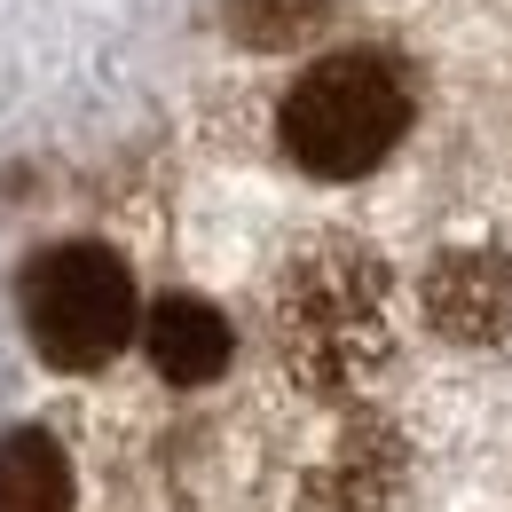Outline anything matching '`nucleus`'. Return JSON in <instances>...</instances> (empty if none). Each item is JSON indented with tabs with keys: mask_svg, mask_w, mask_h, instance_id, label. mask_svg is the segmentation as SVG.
Listing matches in <instances>:
<instances>
[{
	"mask_svg": "<svg viewBox=\"0 0 512 512\" xmlns=\"http://www.w3.org/2000/svg\"><path fill=\"white\" fill-rule=\"evenodd\" d=\"M134 339H142L150 371L166 386H213L229 363H237V331H229V316H221L205 292H166V300H150Z\"/></svg>",
	"mask_w": 512,
	"mask_h": 512,
	"instance_id": "6",
	"label": "nucleus"
},
{
	"mask_svg": "<svg viewBox=\"0 0 512 512\" xmlns=\"http://www.w3.org/2000/svg\"><path fill=\"white\" fill-rule=\"evenodd\" d=\"M418 316L434 339L465 355H512V253L497 245H449L418 276Z\"/></svg>",
	"mask_w": 512,
	"mask_h": 512,
	"instance_id": "4",
	"label": "nucleus"
},
{
	"mask_svg": "<svg viewBox=\"0 0 512 512\" xmlns=\"http://www.w3.org/2000/svg\"><path fill=\"white\" fill-rule=\"evenodd\" d=\"M323 24V0H229V32L253 40V48H284V40H308Z\"/></svg>",
	"mask_w": 512,
	"mask_h": 512,
	"instance_id": "8",
	"label": "nucleus"
},
{
	"mask_svg": "<svg viewBox=\"0 0 512 512\" xmlns=\"http://www.w3.org/2000/svg\"><path fill=\"white\" fill-rule=\"evenodd\" d=\"M268 355L276 371L316 394V402H347L386 371L394 355V268L379 245L347 237V229H316L268 276Z\"/></svg>",
	"mask_w": 512,
	"mask_h": 512,
	"instance_id": "1",
	"label": "nucleus"
},
{
	"mask_svg": "<svg viewBox=\"0 0 512 512\" xmlns=\"http://www.w3.org/2000/svg\"><path fill=\"white\" fill-rule=\"evenodd\" d=\"M402 473H410L402 434L379 410H355V418H339V434L308 465V512H386L402 497Z\"/></svg>",
	"mask_w": 512,
	"mask_h": 512,
	"instance_id": "5",
	"label": "nucleus"
},
{
	"mask_svg": "<svg viewBox=\"0 0 512 512\" xmlns=\"http://www.w3.org/2000/svg\"><path fill=\"white\" fill-rule=\"evenodd\" d=\"M0 512H71V457L48 426L0 434Z\"/></svg>",
	"mask_w": 512,
	"mask_h": 512,
	"instance_id": "7",
	"label": "nucleus"
},
{
	"mask_svg": "<svg viewBox=\"0 0 512 512\" xmlns=\"http://www.w3.org/2000/svg\"><path fill=\"white\" fill-rule=\"evenodd\" d=\"M16 308H24V339L48 371L87 379V371H111L142 331V292H134V268L95 237H64L48 253L24 260L16 276Z\"/></svg>",
	"mask_w": 512,
	"mask_h": 512,
	"instance_id": "3",
	"label": "nucleus"
},
{
	"mask_svg": "<svg viewBox=\"0 0 512 512\" xmlns=\"http://www.w3.org/2000/svg\"><path fill=\"white\" fill-rule=\"evenodd\" d=\"M418 87L386 48H339L308 64L276 103V142L308 182H363L402 150Z\"/></svg>",
	"mask_w": 512,
	"mask_h": 512,
	"instance_id": "2",
	"label": "nucleus"
}]
</instances>
